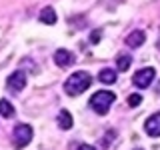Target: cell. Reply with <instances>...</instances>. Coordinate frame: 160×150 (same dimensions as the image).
Wrapping results in <instances>:
<instances>
[{
    "instance_id": "obj_1",
    "label": "cell",
    "mask_w": 160,
    "mask_h": 150,
    "mask_svg": "<svg viewBox=\"0 0 160 150\" xmlns=\"http://www.w3.org/2000/svg\"><path fill=\"white\" fill-rule=\"evenodd\" d=\"M90 82H92V78H90L88 72H74L72 76L64 82V92L70 94V96H78L84 90H88Z\"/></svg>"
},
{
    "instance_id": "obj_9",
    "label": "cell",
    "mask_w": 160,
    "mask_h": 150,
    "mask_svg": "<svg viewBox=\"0 0 160 150\" xmlns=\"http://www.w3.org/2000/svg\"><path fill=\"white\" fill-rule=\"evenodd\" d=\"M40 22H44V24H56V12H54V8L52 6H46V8H42L40 10Z\"/></svg>"
},
{
    "instance_id": "obj_10",
    "label": "cell",
    "mask_w": 160,
    "mask_h": 150,
    "mask_svg": "<svg viewBox=\"0 0 160 150\" xmlns=\"http://www.w3.org/2000/svg\"><path fill=\"white\" fill-rule=\"evenodd\" d=\"M58 126H60V128H64V130L72 128V116H70L68 110H62V112L58 114Z\"/></svg>"
},
{
    "instance_id": "obj_16",
    "label": "cell",
    "mask_w": 160,
    "mask_h": 150,
    "mask_svg": "<svg viewBox=\"0 0 160 150\" xmlns=\"http://www.w3.org/2000/svg\"><path fill=\"white\" fill-rule=\"evenodd\" d=\"M76 150H96V148H94V146H90V144H80V146H78Z\"/></svg>"
},
{
    "instance_id": "obj_17",
    "label": "cell",
    "mask_w": 160,
    "mask_h": 150,
    "mask_svg": "<svg viewBox=\"0 0 160 150\" xmlns=\"http://www.w3.org/2000/svg\"><path fill=\"white\" fill-rule=\"evenodd\" d=\"M158 94H160V84H158Z\"/></svg>"
},
{
    "instance_id": "obj_8",
    "label": "cell",
    "mask_w": 160,
    "mask_h": 150,
    "mask_svg": "<svg viewBox=\"0 0 160 150\" xmlns=\"http://www.w3.org/2000/svg\"><path fill=\"white\" fill-rule=\"evenodd\" d=\"M144 40H146V36H144L142 30H134V32L128 34L126 44H128L130 48H138V46H142V44H144Z\"/></svg>"
},
{
    "instance_id": "obj_14",
    "label": "cell",
    "mask_w": 160,
    "mask_h": 150,
    "mask_svg": "<svg viewBox=\"0 0 160 150\" xmlns=\"http://www.w3.org/2000/svg\"><path fill=\"white\" fill-rule=\"evenodd\" d=\"M142 102V98L138 96V94H132V96H128V106H132V108H136L138 104Z\"/></svg>"
},
{
    "instance_id": "obj_12",
    "label": "cell",
    "mask_w": 160,
    "mask_h": 150,
    "mask_svg": "<svg viewBox=\"0 0 160 150\" xmlns=\"http://www.w3.org/2000/svg\"><path fill=\"white\" fill-rule=\"evenodd\" d=\"M0 116L2 118H12L14 116V106L8 102V100H0Z\"/></svg>"
},
{
    "instance_id": "obj_6",
    "label": "cell",
    "mask_w": 160,
    "mask_h": 150,
    "mask_svg": "<svg viewBox=\"0 0 160 150\" xmlns=\"http://www.w3.org/2000/svg\"><path fill=\"white\" fill-rule=\"evenodd\" d=\"M54 62H56L60 68H66L74 62V54L70 52V50L60 48V50H56V54H54Z\"/></svg>"
},
{
    "instance_id": "obj_18",
    "label": "cell",
    "mask_w": 160,
    "mask_h": 150,
    "mask_svg": "<svg viewBox=\"0 0 160 150\" xmlns=\"http://www.w3.org/2000/svg\"><path fill=\"white\" fill-rule=\"evenodd\" d=\"M158 50H160V40H158Z\"/></svg>"
},
{
    "instance_id": "obj_3",
    "label": "cell",
    "mask_w": 160,
    "mask_h": 150,
    "mask_svg": "<svg viewBox=\"0 0 160 150\" xmlns=\"http://www.w3.org/2000/svg\"><path fill=\"white\" fill-rule=\"evenodd\" d=\"M30 140H32V128L28 124H18L14 128V146L20 150V148L26 146Z\"/></svg>"
},
{
    "instance_id": "obj_4",
    "label": "cell",
    "mask_w": 160,
    "mask_h": 150,
    "mask_svg": "<svg viewBox=\"0 0 160 150\" xmlns=\"http://www.w3.org/2000/svg\"><path fill=\"white\" fill-rule=\"evenodd\" d=\"M6 86H8V90L10 92H20L24 86H26V74L22 72V70H16V72H12L8 76V80H6Z\"/></svg>"
},
{
    "instance_id": "obj_7",
    "label": "cell",
    "mask_w": 160,
    "mask_h": 150,
    "mask_svg": "<svg viewBox=\"0 0 160 150\" xmlns=\"http://www.w3.org/2000/svg\"><path fill=\"white\" fill-rule=\"evenodd\" d=\"M144 130L150 136H160V114H152L146 122H144Z\"/></svg>"
},
{
    "instance_id": "obj_11",
    "label": "cell",
    "mask_w": 160,
    "mask_h": 150,
    "mask_svg": "<svg viewBox=\"0 0 160 150\" xmlns=\"http://www.w3.org/2000/svg\"><path fill=\"white\" fill-rule=\"evenodd\" d=\"M98 78H100V82L114 84V82H116V72H114V70H110V68H104V70H100Z\"/></svg>"
},
{
    "instance_id": "obj_2",
    "label": "cell",
    "mask_w": 160,
    "mask_h": 150,
    "mask_svg": "<svg viewBox=\"0 0 160 150\" xmlns=\"http://www.w3.org/2000/svg\"><path fill=\"white\" fill-rule=\"evenodd\" d=\"M116 100V96H114V92H108V90H100V92H96L92 98H90V106H92V110L96 114H106L110 106H112V102Z\"/></svg>"
},
{
    "instance_id": "obj_13",
    "label": "cell",
    "mask_w": 160,
    "mask_h": 150,
    "mask_svg": "<svg viewBox=\"0 0 160 150\" xmlns=\"http://www.w3.org/2000/svg\"><path fill=\"white\" fill-rule=\"evenodd\" d=\"M130 64H132V56H130V54H120V56L116 58V68L120 70V72L128 70Z\"/></svg>"
},
{
    "instance_id": "obj_5",
    "label": "cell",
    "mask_w": 160,
    "mask_h": 150,
    "mask_svg": "<svg viewBox=\"0 0 160 150\" xmlns=\"http://www.w3.org/2000/svg\"><path fill=\"white\" fill-rule=\"evenodd\" d=\"M152 80H154V68H142L134 74L132 82H134V86H138V88H148L150 84H152Z\"/></svg>"
},
{
    "instance_id": "obj_15",
    "label": "cell",
    "mask_w": 160,
    "mask_h": 150,
    "mask_svg": "<svg viewBox=\"0 0 160 150\" xmlns=\"http://www.w3.org/2000/svg\"><path fill=\"white\" fill-rule=\"evenodd\" d=\"M90 42H92V44H98L100 42V32H92V34H90Z\"/></svg>"
}]
</instances>
